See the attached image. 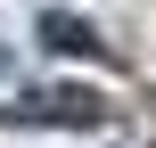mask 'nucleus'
I'll return each instance as SVG.
<instances>
[{"label": "nucleus", "instance_id": "2", "mask_svg": "<svg viewBox=\"0 0 156 148\" xmlns=\"http://www.w3.org/2000/svg\"><path fill=\"white\" fill-rule=\"evenodd\" d=\"M41 41H49V49H99V33L74 25V16H41Z\"/></svg>", "mask_w": 156, "mask_h": 148}, {"label": "nucleus", "instance_id": "3", "mask_svg": "<svg viewBox=\"0 0 156 148\" xmlns=\"http://www.w3.org/2000/svg\"><path fill=\"white\" fill-rule=\"evenodd\" d=\"M0 74H8V49H0Z\"/></svg>", "mask_w": 156, "mask_h": 148}, {"label": "nucleus", "instance_id": "1", "mask_svg": "<svg viewBox=\"0 0 156 148\" xmlns=\"http://www.w3.org/2000/svg\"><path fill=\"white\" fill-rule=\"evenodd\" d=\"M107 91L90 82H49V91H25L16 99V124H107Z\"/></svg>", "mask_w": 156, "mask_h": 148}]
</instances>
